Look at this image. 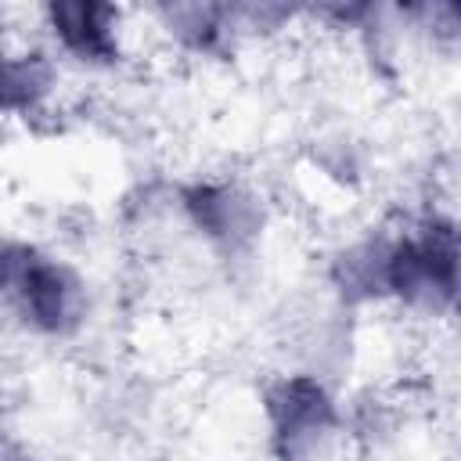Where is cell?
Returning <instances> with one entry per match:
<instances>
[{
    "instance_id": "obj_1",
    "label": "cell",
    "mask_w": 461,
    "mask_h": 461,
    "mask_svg": "<svg viewBox=\"0 0 461 461\" xmlns=\"http://www.w3.org/2000/svg\"><path fill=\"white\" fill-rule=\"evenodd\" d=\"M4 288L22 324L43 335H65L86 313V288L76 277V270L43 256L32 245H18V241L7 245Z\"/></svg>"
},
{
    "instance_id": "obj_2",
    "label": "cell",
    "mask_w": 461,
    "mask_h": 461,
    "mask_svg": "<svg viewBox=\"0 0 461 461\" xmlns=\"http://www.w3.org/2000/svg\"><path fill=\"white\" fill-rule=\"evenodd\" d=\"M274 439L285 461H317L335 432V411L317 378L295 375L270 389L267 396Z\"/></svg>"
},
{
    "instance_id": "obj_3",
    "label": "cell",
    "mask_w": 461,
    "mask_h": 461,
    "mask_svg": "<svg viewBox=\"0 0 461 461\" xmlns=\"http://www.w3.org/2000/svg\"><path fill=\"white\" fill-rule=\"evenodd\" d=\"M47 29L58 40V47L79 61L104 65L115 61L119 54V11L108 4H90V0H68V4H50L47 11Z\"/></svg>"
},
{
    "instance_id": "obj_4",
    "label": "cell",
    "mask_w": 461,
    "mask_h": 461,
    "mask_svg": "<svg viewBox=\"0 0 461 461\" xmlns=\"http://www.w3.org/2000/svg\"><path fill=\"white\" fill-rule=\"evenodd\" d=\"M58 72L50 65L47 54L40 50H25V54H7V68H4V94H7V108L11 112H32L54 86Z\"/></svg>"
}]
</instances>
